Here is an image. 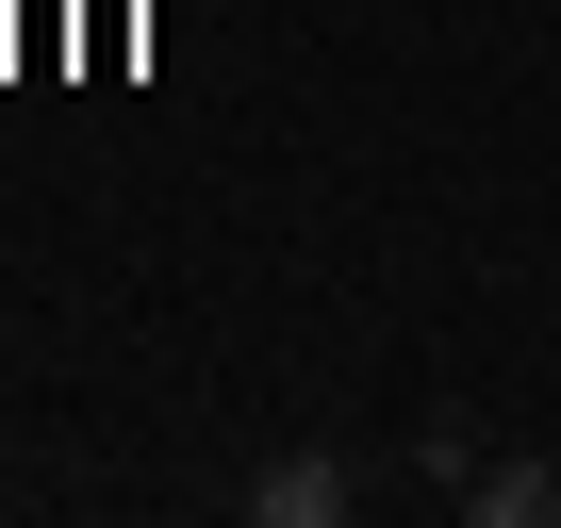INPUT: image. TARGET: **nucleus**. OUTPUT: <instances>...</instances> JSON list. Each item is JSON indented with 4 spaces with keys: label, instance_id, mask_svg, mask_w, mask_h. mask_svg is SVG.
Segmentation results:
<instances>
[{
    "label": "nucleus",
    "instance_id": "1",
    "mask_svg": "<svg viewBox=\"0 0 561 528\" xmlns=\"http://www.w3.org/2000/svg\"><path fill=\"white\" fill-rule=\"evenodd\" d=\"M248 512H264V528H331V512H347V462H314V446H298V462H264Z\"/></svg>",
    "mask_w": 561,
    "mask_h": 528
},
{
    "label": "nucleus",
    "instance_id": "2",
    "mask_svg": "<svg viewBox=\"0 0 561 528\" xmlns=\"http://www.w3.org/2000/svg\"><path fill=\"white\" fill-rule=\"evenodd\" d=\"M462 495H479V528H545V512H561L545 462H462Z\"/></svg>",
    "mask_w": 561,
    "mask_h": 528
}]
</instances>
